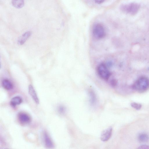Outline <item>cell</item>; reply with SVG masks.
I'll return each instance as SVG.
<instances>
[{
    "label": "cell",
    "instance_id": "6da1fadb",
    "mask_svg": "<svg viewBox=\"0 0 149 149\" xmlns=\"http://www.w3.org/2000/svg\"><path fill=\"white\" fill-rule=\"evenodd\" d=\"M149 87V80L145 77L139 78L132 86V88L142 93L146 91Z\"/></svg>",
    "mask_w": 149,
    "mask_h": 149
},
{
    "label": "cell",
    "instance_id": "ac0fdd59",
    "mask_svg": "<svg viewBox=\"0 0 149 149\" xmlns=\"http://www.w3.org/2000/svg\"><path fill=\"white\" fill-rule=\"evenodd\" d=\"M138 148L139 149H149V146L145 145H142L139 146Z\"/></svg>",
    "mask_w": 149,
    "mask_h": 149
},
{
    "label": "cell",
    "instance_id": "277c9868",
    "mask_svg": "<svg viewBox=\"0 0 149 149\" xmlns=\"http://www.w3.org/2000/svg\"><path fill=\"white\" fill-rule=\"evenodd\" d=\"M139 8V5L137 3H132L128 5L122 6L121 7V9L125 13L134 15L137 13Z\"/></svg>",
    "mask_w": 149,
    "mask_h": 149
},
{
    "label": "cell",
    "instance_id": "3957f363",
    "mask_svg": "<svg viewBox=\"0 0 149 149\" xmlns=\"http://www.w3.org/2000/svg\"><path fill=\"white\" fill-rule=\"evenodd\" d=\"M92 34L95 39L97 40L101 39L105 36V29L102 24H97L95 25L93 28Z\"/></svg>",
    "mask_w": 149,
    "mask_h": 149
},
{
    "label": "cell",
    "instance_id": "7a4b0ae2",
    "mask_svg": "<svg viewBox=\"0 0 149 149\" xmlns=\"http://www.w3.org/2000/svg\"><path fill=\"white\" fill-rule=\"evenodd\" d=\"M97 72L99 77L104 80H108L111 75V73L105 63H102L97 67Z\"/></svg>",
    "mask_w": 149,
    "mask_h": 149
},
{
    "label": "cell",
    "instance_id": "2e32d148",
    "mask_svg": "<svg viewBox=\"0 0 149 149\" xmlns=\"http://www.w3.org/2000/svg\"><path fill=\"white\" fill-rule=\"evenodd\" d=\"M58 112L61 114H64L66 111V108L65 107L61 105L58 107Z\"/></svg>",
    "mask_w": 149,
    "mask_h": 149
},
{
    "label": "cell",
    "instance_id": "52a82bcc",
    "mask_svg": "<svg viewBox=\"0 0 149 149\" xmlns=\"http://www.w3.org/2000/svg\"><path fill=\"white\" fill-rule=\"evenodd\" d=\"M112 131V128L111 127L104 130L100 135V138L101 140L105 142L109 140L111 136Z\"/></svg>",
    "mask_w": 149,
    "mask_h": 149
},
{
    "label": "cell",
    "instance_id": "8fae6325",
    "mask_svg": "<svg viewBox=\"0 0 149 149\" xmlns=\"http://www.w3.org/2000/svg\"><path fill=\"white\" fill-rule=\"evenodd\" d=\"M22 102V98L19 96H16L13 97L10 102V105L13 107L20 104Z\"/></svg>",
    "mask_w": 149,
    "mask_h": 149
},
{
    "label": "cell",
    "instance_id": "d6986e66",
    "mask_svg": "<svg viewBox=\"0 0 149 149\" xmlns=\"http://www.w3.org/2000/svg\"><path fill=\"white\" fill-rule=\"evenodd\" d=\"M95 3L100 4L104 2L105 0H94Z\"/></svg>",
    "mask_w": 149,
    "mask_h": 149
},
{
    "label": "cell",
    "instance_id": "9c48e42d",
    "mask_svg": "<svg viewBox=\"0 0 149 149\" xmlns=\"http://www.w3.org/2000/svg\"><path fill=\"white\" fill-rule=\"evenodd\" d=\"M31 34L30 31H28L24 33L18 39V44L20 45L23 44Z\"/></svg>",
    "mask_w": 149,
    "mask_h": 149
},
{
    "label": "cell",
    "instance_id": "8992f818",
    "mask_svg": "<svg viewBox=\"0 0 149 149\" xmlns=\"http://www.w3.org/2000/svg\"><path fill=\"white\" fill-rule=\"evenodd\" d=\"M42 139L46 147L52 148L54 147V143L51 138L47 132H44L42 134Z\"/></svg>",
    "mask_w": 149,
    "mask_h": 149
},
{
    "label": "cell",
    "instance_id": "5b68a950",
    "mask_svg": "<svg viewBox=\"0 0 149 149\" xmlns=\"http://www.w3.org/2000/svg\"><path fill=\"white\" fill-rule=\"evenodd\" d=\"M17 118L19 123L24 125L29 123L31 121V118L30 115L24 112H19L17 115Z\"/></svg>",
    "mask_w": 149,
    "mask_h": 149
},
{
    "label": "cell",
    "instance_id": "e0dca14e",
    "mask_svg": "<svg viewBox=\"0 0 149 149\" xmlns=\"http://www.w3.org/2000/svg\"><path fill=\"white\" fill-rule=\"evenodd\" d=\"M111 86L112 87H115L117 84V81L115 79H111L109 82Z\"/></svg>",
    "mask_w": 149,
    "mask_h": 149
},
{
    "label": "cell",
    "instance_id": "9a60e30c",
    "mask_svg": "<svg viewBox=\"0 0 149 149\" xmlns=\"http://www.w3.org/2000/svg\"><path fill=\"white\" fill-rule=\"evenodd\" d=\"M131 105L133 108L137 110H140L142 107V105L141 104L136 102L132 103L131 104Z\"/></svg>",
    "mask_w": 149,
    "mask_h": 149
},
{
    "label": "cell",
    "instance_id": "4fadbf2b",
    "mask_svg": "<svg viewBox=\"0 0 149 149\" xmlns=\"http://www.w3.org/2000/svg\"><path fill=\"white\" fill-rule=\"evenodd\" d=\"M88 94L91 104L94 105L96 102V97L95 93L93 91H90L88 92Z\"/></svg>",
    "mask_w": 149,
    "mask_h": 149
},
{
    "label": "cell",
    "instance_id": "ba28073f",
    "mask_svg": "<svg viewBox=\"0 0 149 149\" xmlns=\"http://www.w3.org/2000/svg\"><path fill=\"white\" fill-rule=\"evenodd\" d=\"M28 92L29 94L36 103H39V100L37 95L36 93L33 86L30 85L29 86Z\"/></svg>",
    "mask_w": 149,
    "mask_h": 149
},
{
    "label": "cell",
    "instance_id": "30bf717a",
    "mask_svg": "<svg viewBox=\"0 0 149 149\" xmlns=\"http://www.w3.org/2000/svg\"><path fill=\"white\" fill-rule=\"evenodd\" d=\"M2 84L3 88L7 90H12L13 88V85L12 83L7 79H3L2 81Z\"/></svg>",
    "mask_w": 149,
    "mask_h": 149
},
{
    "label": "cell",
    "instance_id": "7c38bea8",
    "mask_svg": "<svg viewBox=\"0 0 149 149\" xmlns=\"http://www.w3.org/2000/svg\"><path fill=\"white\" fill-rule=\"evenodd\" d=\"M11 3L13 6L17 8H22L24 5V0H12Z\"/></svg>",
    "mask_w": 149,
    "mask_h": 149
},
{
    "label": "cell",
    "instance_id": "5bb4252c",
    "mask_svg": "<svg viewBox=\"0 0 149 149\" xmlns=\"http://www.w3.org/2000/svg\"><path fill=\"white\" fill-rule=\"evenodd\" d=\"M138 139L140 141L144 143L147 142L148 140L149 137L146 134L142 133L139 135Z\"/></svg>",
    "mask_w": 149,
    "mask_h": 149
}]
</instances>
